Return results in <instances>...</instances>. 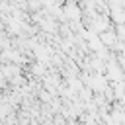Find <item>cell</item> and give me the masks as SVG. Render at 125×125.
Listing matches in <instances>:
<instances>
[{"label": "cell", "mask_w": 125, "mask_h": 125, "mask_svg": "<svg viewBox=\"0 0 125 125\" xmlns=\"http://www.w3.org/2000/svg\"><path fill=\"white\" fill-rule=\"evenodd\" d=\"M102 41H104V43H105V45H107V43H109V45H111V43H113V41H115V35H113V33H111V31H109V33H102Z\"/></svg>", "instance_id": "cell-1"}]
</instances>
